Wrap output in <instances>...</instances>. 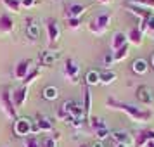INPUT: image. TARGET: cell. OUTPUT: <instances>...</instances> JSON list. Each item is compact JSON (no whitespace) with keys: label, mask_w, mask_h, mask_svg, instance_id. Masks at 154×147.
<instances>
[{"label":"cell","mask_w":154,"mask_h":147,"mask_svg":"<svg viewBox=\"0 0 154 147\" xmlns=\"http://www.w3.org/2000/svg\"><path fill=\"white\" fill-rule=\"evenodd\" d=\"M80 147H88V145H80Z\"/></svg>","instance_id":"cell-42"},{"label":"cell","mask_w":154,"mask_h":147,"mask_svg":"<svg viewBox=\"0 0 154 147\" xmlns=\"http://www.w3.org/2000/svg\"><path fill=\"white\" fill-rule=\"evenodd\" d=\"M112 63H114V57H112V54H106V57H104V66L111 68Z\"/></svg>","instance_id":"cell-34"},{"label":"cell","mask_w":154,"mask_h":147,"mask_svg":"<svg viewBox=\"0 0 154 147\" xmlns=\"http://www.w3.org/2000/svg\"><path fill=\"white\" fill-rule=\"evenodd\" d=\"M0 102H2L4 111H5V114H7L9 118H16V106H14V102H12V97H11L9 90L2 92V95H0Z\"/></svg>","instance_id":"cell-5"},{"label":"cell","mask_w":154,"mask_h":147,"mask_svg":"<svg viewBox=\"0 0 154 147\" xmlns=\"http://www.w3.org/2000/svg\"><path fill=\"white\" fill-rule=\"evenodd\" d=\"M64 75L69 80L71 83H78V78H80V66L76 64V61L68 59L64 64Z\"/></svg>","instance_id":"cell-4"},{"label":"cell","mask_w":154,"mask_h":147,"mask_svg":"<svg viewBox=\"0 0 154 147\" xmlns=\"http://www.w3.org/2000/svg\"><path fill=\"white\" fill-rule=\"evenodd\" d=\"M99 2H100V4H109L111 0H99Z\"/></svg>","instance_id":"cell-40"},{"label":"cell","mask_w":154,"mask_h":147,"mask_svg":"<svg viewBox=\"0 0 154 147\" xmlns=\"http://www.w3.org/2000/svg\"><path fill=\"white\" fill-rule=\"evenodd\" d=\"M33 128H35V125L29 118H17L14 123L16 137H26L29 133H33Z\"/></svg>","instance_id":"cell-2"},{"label":"cell","mask_w":154,"mask_h":147,"mask_svg":"<svg viewBox=\"0 0 154 147\" xmlns=\"http://www.w3.org/2000/svg\"><path fill=\"white\" fill-rule=\"evenodd\" d=\"M128 40L133 43V45H140L142 43V31L139 28H132L130 29V33H128Z\"/></svg>","instance_id":"cell-22"},{"label":"cell","mask_w":154,"mask_h":147,"mask_svg":"<svg viewBox=\"0 0 154 147\" xmlns=\"http://www.w3.org/2000/svg\"><path fill=\"white\" fill-rule=\"evenodd\" d=\"M137 4H142V5H151L154 7V0H135Z\"/></svg>","instance_id":"cell-36"},{"label":"cell","mask_w":154,"mask_h":147,"mask_svg":"<svg viewBox=\"0 0 154 147\" xmlns=\"http://www.w3.org/2000/svg\"><path fill=\"white\" fill-rule=\"evenodd\" d=\"M85 11H87V7H85V5H80V4H73V5L68 9V17H76V19H80V17L83 16Z\"/></svg>","instance_id":"cell-19"},{"label":"cell","mask_w":154,"mask_h":147,"mask_svg":"<svg viewBox=\"0 0 154 147\" xmlns=\"http://www.w3.org/2000/svg\"><path fill=\"white\" fill-rule=\"evenodd\" d=\"M19 2H21L23 7H33V5H36L40 0H19Z\"/></svg>","instance_id":"cell-33"},{"label":"cell","mask_w":154,"mask_h":147,"mask_svg":"<svg viewBox=\"0 0 154 147\" xmlns=\"http://www.w3.org/2000/svg\"><path fill=\"white\" fill-rule=\"evenodd\" d=\"M152 140H154V130H144V132L139 135L137 147H144L147 142H152Z\"/></svg>","instance_id":"cell-18"},{"label":"cell","mask_w":154,"mask_h":147,"mask_svg":"<svg viewBox=\"0 0 154 147\" xmlns=\"http://www.w3.org/2000/svg\"><path fill=\"white\" fill-rule=\"evenodd\" d=\"M144 147H154V140H152V142H147V144H146Z\"/></svg>","instance_id":"cell-38"},{"label":"cell","mask_w":154,"mask_h":147,"mask_svg":"<svg viewBox=\"0 0 154 147\" xmlns=\"http://www.w3.org/2000/svg\"><path fill=\"white\" fill-rule=\"evenodd\" d=\"M92 147H104V145H102V142H95Z\"/></svg>","instance_id":"cell-37"},{"label":"cell","mask_w":154,"mask_h":147,"mask_svg":"<svg viewBox=\"0 0 154 147\" xmlns=\"http://www.w3.org/2000/svg\"><path fill=\"white\" fill-rule=\"evenodd\" d=\"M88 123H90V126L95 130V132H99V130H104V128H107L104 123V119L99 118V116H92L90 119H88Z\"/></svg>","instance_id":"cell-24"},{"label":"cell","mask_w":154,"mask_h":147,"mask_svg":"<svg viewBox=\"0 0 154 147\" xmlns=\"http://www.w3.org/2000/svg\"><path fill=\"white\" fill-rule=\"evenodd\" d=\"M24 147H42L40 145V139L36 135H28L24 139Z\"/></svg>","instance_id":"cell-27"},{"label":"cell","mask_w":154,"mask_h":147,"mask_svg":"<svg viewBox=\"0 0 154 147\" xmlns=\"http://www.w3.org/2000/svg\"><path fill=\"white\" fill-rule=\"evenodd\" d=\"M14 29V21H12V17L7 14L0 16V31L2 33H11Z\"/></svg>","instance_id":"cell-16"},{"label":"cell","mask_w":154,"mask_h":147,"mask_svg":"<svg viewBox=\"0 0 154 147\" xmlns=\"http://www.w3.org/2000/svg\"><path fill=\"white\" fill-rule=\"evenodd\" d=\"M59 97V90H57V87H45L43 88V99L45 100H56Z\"/></svg>","instance_id":"cell-23"},{"label":"cell","mask_w":154,"mask_h":147,"mask_svg":"<svg viewBox=\"0 0 154 147\" xmlns=\"http://www.w3.org/2000/svg\"><path fill=\"white\" fill-rule=\"evenodd\" d=\"M85 83H87V87L99 85V83H100V73L95 71V69H90L87 75H85Z\"/></svg>","instance_id":"cell-17"},{"label":"cell","mask_w":154,"mask_h":147,"mask_svg":"<svg viewBox=\"0 0 154 147\" xmlns=\"http://www.w3.org/2000/svg\"><path fill=\"white\" fill-rule=\"evenodd\" d=\"M26 35L31 38V40H36L38 35H40V24L35 17H28L26 19Z\"/></svg>","instance_id":"cell-9"},{"label":"cell","mask_w":154,"mask_h":147,"mask_svg":"<svg viewBox=\"0 0 154 147\" xmlns=\"http://www.w3.org/2000/svg\"><path fill=\"white\" fill-rule=\"evenodd\" d=\"M95 135H97V139H99V142L100 140H104V139H107L111 133H109V130L107 128H104V130H99V132H95Z\"/></svg>","instance_id":"cell-31"},{"label":"cell","mask_w":154,"mask_h":147,"mask_svg":"<svg viewBox=\"0 0 154 147\" xmlns=\"http://www.w3.org/2000/svg\"><path fill=\"white\" fill-rule=\"evenodd\" d=\"M38 75H40V69H38V68H36V69H33V71H31V73H29L28 76L24 78V81H26V85H28L29 81H33V80H35V78L38 76Z\"/></svg>","instance_id":"cell-30"},{"label":"cell","mask_w":154,"mask_h":147,"mask_svg":"<svg viewBox=\"0 0 154 147\" xmlns=\"http://www.w3.org/2000/svg\"><path fill=\"white\" fill-rule=\"evenodd\" d=\"M116 147H128V145H123V144H116Z\"/></svg>","instance_id":"cell-41"},{"label":"cell","mask_w":154,"mask_h":147,"mask_svg":"<svg viewBox=\"0 0 154 147\" xmlns=\"http://www.w3.org/2000/svg\"><path fill=\"white\" fill-rule=\"evenodd\" d=\"M116 80V73L114 71H102L100 73V83H104V85H109V83H112Z\"/></svg>","instance_id":"cell-25"},{"label":"cell","mask_w":154,"mask_h":147,"mask_svg":"<svg viewBox=\"0 0 154 147\" xmlns=\"http://www.w3.org/2000/svg\"><path fill=\"white\" fill-rule=\"evenodd\" d=\"M146 29L147 31H151V33H154V16L151 17V19H147L146 21Z\"/></svg>","instance_id":"cell-35"},{"label":"cell","mask_w":154,"mask_h":147,"mask_svg":"<svg viewBox=\"0 0 154 147\" xmlns=\"http://www.w3.org/2000/svg\"><path fill=\"white\" fill-rule=\"evenodd\" d=\"M29 68H31V61H19L17 66L14 68V78L16 80H24L29 75Z\"/></svg>","instance_id":"cell-7"},{"label":"cell","mask_w":154,"mask_h":147,"mask_svg":"<svg viewBox=\"0 0 154 147\" xmlns=\"http://www.w3.org/2000/svg\"><path fill=\"white\" fill-rule=\"evenodd\" d=\"M68 26L73 29H76L80 26V19H76V17H68Z\"/></svg>","instance_id":"cell-32"},{"label":"cell","mask_w":154,"mask_h":147,"mask_svg":"<svg viewBox=\"0 0 154 147\" xmlns=\"http://www.w3.org/2000/svg\"><path fill=\"white\" fill-rule=\"evenodd\" d=\"M47 31H49V40L50 43H56L59 40V35H61V31H59V26H57V23L54 19H49L47 21Z\"/></svg>","instance_id":"cell-11"},{"label":"cell","mask_w":154,"mask_h":147,"mask_svg":"<svg viewBox=\"0 0 154 147\" xmlns=\"http://www.w3.org/2000/svg\"><path fill=\"white\" fill-rule=\"evenodd\" d=\"M126 42H128V36L125 35V33H121V31H118V33H114V36H112V43H111V49L116 52V50H119L123 45H126Z\"/></svg>","instance_id":"cell-14"},{"label":"cell","mask_w":154,"mask_h":147,"mask_svg":"<svg viewBox=\"0 0 154 147\" xmlns=\"http://www.w3.org/2000/svg\"><path fill=\"white\" fill-rule=\"evenodd\" d=\"M111 139H114L118 144H123V145H130V144H132V137H130L126 132H123V130H116V132H112Z\"/></svg>","instance_id":"cell-15"},{"label":"cell","mask_w":154,"mask_h":147,"mask_svg":"<svg viewBox=\"0 0 154 147\" xmlns=\"http://www.w3.org/2000/svg\"><path fill=\"white\" fill-rule=\"evenodd\" d=\"M90 109H92V93H90V88L87 87L85 88V95H83V111L88 119H90Z\"/></svg>","instance_id":"cell-20"},{"label":"cell","mask_w":154,"mask_h":147,"mask_svg":"<svg viewBox=\"0 0 154 147\" xmlns=\"http://www.w3.org/2000/svg\"><path fill=\"white\" fill-rule=\"evenodd\" d=\"M40 145L42 147H57V144H56V139H54V137L45 135V137L40 139Z\"/></svg>","instance_id":"cell-29"},{"label":"cell","mask_w":154,"mask_h":147,"mask_svg":"<svg viewBox=\"0 0 154 147\" xmlns=\"http://www.w3.org/2000/svg\"><path fill=\"white\" fill-rule=\"evenodd\" d=\"M61 57V54L59 52H56V50H45L42 56H40V63H42V66H54V63H56L57 59Z\"/></svg>","instance_id":"cell-10"},{"label":"cell","mask_w":154,"mask_h":147,"mask_svg":"<svg viewBox=\"0 0 154 147\" xmlns=\"http://www.w3.org/2000/svg\"><path fill=\"white\" fill-rule=\"evenodd\" d=\"M128 56V43L126 45H123L119 50H116V52H112V57H114V63H119V61H123L125 57Z\"/></svg>","instance_id":"cell-26"},{"label":"cell","mask_w":154,"mask_h":147,"mask_svg":"<svg viewBox=\"0 0 154 147\" xmlns=\"http://www.w3.org/2000/svg\"><path fill=\"white\" fill-rule=\"evenodd\" d=\"M151 66H152V68H154V54H152V56H151Z\"/></svg>","instance_id":"cell-39"},{"label":"cell","mask_w":154,"mask_h":147,"mask_svg":"<svg viewBox=\"0 0 154 147\" xmlns=\"http://www.w3.org/2000/svg\"><path fill=\"white\" fill-rule=\"evenodd\" d=\"M132 71L135 75H146L149 71V63L146 59H135L132 63Z\"/></svg>","instance_id":"cell-13"},{"label":"cell","mask_w":154,"mask_h":147,"mask_svg":"<svg viewBox=\"0 0 154 147\" xmlns=\"http://www.w3.org/2000/svg\"><path fill=\"white\" fill-rule=\"evenodd\" d=\"M36 128H38V132H52L54 130V121L49 118V116H45V114H38L36 116Z\"/></svg>","instance_id":"cell-8"},{"label":"cell","mask_w":154,"mask_h":147,"mask_svg":"<svg viewBox=\"0 0 154 147\" xmlns=\"http://www.w3.org/2000/svg\"><path fill=\"white\" fill-rule=\"evenodd\" d=\"M130 9H132L133 14H137V16L142 17V21H147V19H151V17H152V12H151V11L140 7V5H137V7H135V5H130Z\"/></svg>","instance_id":"cell-21"},{"label":"cell","mask_w":154,"mask_h":147,"mask_svg":"<svg viewBox=\"0 0 154 147\" xmlns=\"http://www.w3.org/2000/svg\"><path fill=\"white\" fill-rule=\"evenodd\" d=\"M26 97H28V87L24 85V87L17 88V90L12 93V99H14V106H16V107H21V106L24 104Z\"/></svg>","instance_id":"cell-12"},{"label":"cell","mask_w":154,"mask_h":147,"mask_svg":"<svg viewBox=\"0 0 154 147\" xmlns=\"http://www.w3.org/2000/svg\"><path fill=\"white\" fill-rule=\"evenodd\" d=\"M107 106L112 107V109H121V111H125L133 121H140V123H144V121H149V119L152 118V112L151 111H142L139 107H135L132 104H125V102H118L116 99H109L107 100Z\"/></svg>","instance_id":"cell-1"},{"label":"cell","mask_w":154,"mask_h":147,"mask_svg":"<svg viewBox=\"0 0 154 147\" xmlns=\"http://www.w3.org/2000/svg\"><path fill=\"white\" fill-rule=\"evenodd\" d=\"M109 21H111V16L107 14V12H104V14H99L97 17L90 23V31L97 33V35L104 33L106 29H107V26H109Z\"/></svg>","instance_id":"cell-3"},{"label":"cell","mask_w":154,"mask_h":147,"mask_svg":"<svg viewBox=\"0 0 154 147\" xmlns=\"http://www.w3.org/2000/svg\"><path fill=\"white\" fill-rule=\"evenodd\" d=\"M135 95H137V99H139L142 104H151V102L154 100L152 88H151V87H147V85H140V87H137Z\"/></svg>","instance_id":"cell-6"},{"label":"cell","mask_w":154,"mask_h":147,"mask_svg":"<svg viewBox=\"0 0 154 147\" xmlns=\"http://www.w3.org/2000/svg\"><path fill=\"white\" fill-rule=\"evenodd\" d=\"M4 4H5V7L9 11H14V12H19V9H21V2L19 0H4Z\"/></svg>","instance_id":"cell-28"}]
</instances>
